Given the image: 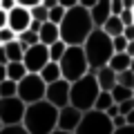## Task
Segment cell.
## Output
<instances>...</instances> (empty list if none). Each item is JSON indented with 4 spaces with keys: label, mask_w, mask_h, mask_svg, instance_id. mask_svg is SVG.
<instances>
[{
    "label": "cell",
    "mask_w": 134,
    "mask_h": 134,
    "mask_svg": "<svg viewBox=\"0 0 134 134\" xmlns=\"http://www.w3.org/2000/svg\"><path fill=\"white\" fill-rule=\"evenodd\" d=\"M5 96H16V81H0V98H5Z\"/></svg>",
    "instance_id": "484cf974"
},
{
    "label": "cell",
    "mask_w": 134,
    "mask_h": 134,
    "mask_svg": "<svg viewBox=\"0 0 134 134\" xmlns=\"http://www.w3.org/2000/svg\"><path fill=\"white\" fill-rule=\"evenodd\" d=\"M132 11H134V7H132Z\"/></svg>",
    "instance_id": "db71d44e"
},
{
    "label": "cell",
    "mask_w": 134,
    "mask_h": 134,
    "mask_svg": "<svg viewBox=\"0 0 134 134\" xmlns=\"http://www.w3.org/2000/svg\"><path fill=\"white\" fill-rule=\"evenodd\" d=\"M123 27H125V25L121 23L119 16H107V20L103 23V27H100V29H103V31H105L107 36L112 38V36H119V34H123Z\"/></svg>",
    "instance_id": "ac0fdd59"
},
{
    "label": "cell",
    "mask_w": 134,
    "mask_h": 134,
    "mask_svg": "<svg viewBox=\"0 0 134 134\" xmlns=\"http://www.w3.org/2000/svg\"><path fill=\"white\" fill-rule=\"evenodd\" d=\"M29 16H31V20H38V23H45L47 20V9H45L43 5H36L29 9Z\"/></svg>",
    "instance_id": "83f0119b"
},
{
    "label": "cell",
    "mask_w": 134,
    "mask_h": 134,
    "mask_svg": "<svg viewBox=\"0 0 134 134\" xmlns=\"http://www.w3.org/2000/svg\"><path fill=\"white\" fill-rule=\"evenodd\" d=\"M81 114H83V112L76 110L74 105H69V103H67V105H63V107H58L56 130H63V132H72V134H74L78 121H81Z\"/></svg>",
    "instance_id": "8fae6325"
},
{
    "label": "cell",
    "mask_w": 134,
    "mask_h": 134,
    "mask_svg": "<svg viewBox=\"0 0 134 134\" xmlns=\"http://www.w3.org/2000/svg\"><path fill=\"white\" fill-rule=\"evenodd\" d=\"M56 116H58V107H54L49 100L40 98L36 103L25 105V114L20 123L25 125L29 134H49L56 130Z\"/></svg>",
    "instance_id": "7a4b0ae2"
},
{
    "label": "cell",
    "mask_w": 134,
    "mask_h": 134,
    "mask_svg": "<svg viewBox=\"0 0 134 134\" xmlns=\"http://www.w3.org/2000/svg\"><path fill=\"white\" fill-rule=\"evenodd\" d=\"M123 36H125V40H134V23L123 27Z\"/></svg>",
    "instance_id": "d590c367"
},
{
    "label": "cell",
    "mask_w": 134,
    "mask_h": 134,
    "mask_svg": "<svg viewBox=\"0 0 134 134\" xmlns=\"http://www.w3.org/2000/svg\"><path fill=\"white\" fill-rule=\"evenodd\" d=\"M11 7H16V0H0V9L9 11Z\"/></svg>",
    "instance_id": "74e56055"
},
{
    "label": "cell",
    "mask_w": 134,
    "mask_h": 134,
    "mask_svg": "<svg viewBox=\"0 0 134 134\" xmlns=\"http://www.w3.org/2000/svg\"><path fill=\"white\" fill-rule=\"evenodd\" d=\"M58 67H60V76L69 83L90 72V65H87L85 52H83L81 45H67L60 60H58Z\"/></svg>",
    "instance_id": "5b68a950"
},
{
    "label": "cell",
    "mask_w": 134,
    "mask_h": 134,
    "mask_svg": "<svg viewBox=\"0 0 134 134\" xmlns=\"http://www.w3.org/2000/svg\"><path fill=\"white\" fill-rule=\"evenodd\" d=\"M116 83L134 90V72L130 69V67H127V69H123V72H116Z\"/></svg>",
    "instance_id": "d4e9b609"
},
{
    "label": "cell",
    "mask_w": 134,
    "mask_h": 134,
    "mask_svg": "<svg viewBox=\"0 0 134 134\" xmlns=\"http://www.w3.org/2000/svg\"><path fill=\"white\" fill-rule=\"evenodd\" d=\"M96 0H78V5H83V7H87V9H90L92 5H94Z\"/></svg>",
    "instance_id": "f6af8a7d"
},
{
    "label": "cell",
    "mask_w": 134,
    "mask_h": 134,
    "mask_svg": "<svg viewBox=\"0 0 134 134\" xmlns=\"http://www.w3.org/2000/svg\"><path fill=\"white\" fill-rule=\"evenodd\" d=\"M116 105H119V114H123V116L134 107L132 105V98H125V100H121V103H116Z\"/></svg>",
    "instance_id": "d6a6232c"
},
{
    "label": "cell",
    "mask_w": 134,
    "mask_h": 134,
    "mask_svg": "<svg viewBox=\"0 0 134 134\" xmlns=\"http://www.w3.org/2000/svg\"><path fill=\"white\" fill-rule=\"evenodd\" d=\"M107 67L112 72H123V69L130 67V56L125 52H114L110 56V60H107Z\"/></svg>",
    "instance_id": "e0dca14e"
},
{
    "label": "cell",
    "mask_w": 134,
    "mask_h": 134,
    "mask_svg": "<svg viewBox=\"0 0 134 134\" xmlns=\"http://www.w3.org/2000/svg\"><path fill=\"white\" fill-rule=\"evenodd\" d=\"M23 114H25V103L18 96H5V98H0V123L2 125L20 123Z\"/></svg>",
    "instance_id": "ba28073f"
},
{
    "label": "cell",
    "mask_w": 134,
    "mask_h": 134,
    "mask_svg": "<svg viewBox=\"0 0 134 134\" xmlns=\"http://www.w3.org/2000/svg\"><path fill=\"white\" fill-rule=\"evenodd\" d=\"M65 47H67V45L63 43L60 38H58V40H54L52 45H47V52H49V60L58 63V60H60V56H63V52H65Z\"/></svg>",
    "instance_id": "cb8c5ba5"
},
{
    "label": "cell",
    "mask_w": 134,
    "mask_h": 134,
    "mask_svg": "<svg viewBox=\"0 0 134 134\" xmlns=\"http://www.w3.org/2000/svg\"><path fill=\"white\" fill-rule=\"evenodd\" d=\"M92 29H94V25H92L87 7L74 5L65 9V16L58 23V36L65 45H83V40L87 38Z\"/></svg>",
    "instance_id": "6da1fadb"
},
{
    "label": "cell",
    "mask_w": 134,
    "mask_h": 134,
    "mask_svg": "<svg viewBox=\"0 0 134 134\" xmlns=\"http://www.w3.org/2000/svg\"><path fill=\"white\" fill-rule=\"evenodd\" d=\"M63 16H65V7L63 5H54L52 9H47V20H52V23H60Z\"/></svg>",
    "instance_id": "4316f807"
},
{
    "label": "cell",
    "mask_w": 134,
    "mask_h": 134,
    "mask_svg": "<svg viewBox=\"0 0 134 134\" xmlns=\"http://www.w3.org/2000/svg\"><path fill=\"white\" fill-rule=\"evenodd\" d=\"M45 100H49L54 107H63L69 103V81L58 78V81L47 83L45 87Z\"/></svg>",
    "instance_id": "30bf717a"
},
{
    "label": "cell",
    "mask_w": 134,
    "mask_h": 134,
    "mask_svg": "<svg viewBox=\"0 0 134 134\" xmlns=\"http://www.w3.org/2000/svg\"><path fill=\"white\" fill-rule=\"evenodd\" d=\"M119 18H121V23H123V25H132L134 23V11L132 9H123L119 14Z\"/></svg>",
    "instance_id": "1f68e13d"
},
{
    "label": "cell",
    "mask_w": 134,
    "mask_h": 134,
    "mask_svg": "<svg viewBox=\"0 0 134 134\" xmlns=\"http://www.w3.org/2000/svg\"><path fill=\"white\" fill-rule=\"evenodd\" d=\"M112 134H134V125L123 123L121 127H114V130H112Z\"/></svg>",
    "instance_id": "836d02e7"
},
{
    "label": "cell",
    "mask_w": 134,
    "mask_h": 134,
    "mask_svg": "<svg viewBox=\"0 0 134 134\" xmlns=\"http://www.w3.org/2000/svg\"><path fill=\"white\" fill-rule=\"evenodd\" d=\"M45 87H47V83H45L38 74L27 72L18 83H16V96L23 100L25 105H29V103H36V100L45 98Z\"/></svg>",
    "instance_id": "52a82bcc"
},
{
    "label": "cell",
    "mask_w": 134,
    "mask_h": 134,
    "mask_svg": "<svg viewBox=\"0 0 134 134\" xmlns=\"http://www.w3.org/2000/svg\"><path fill=\"white\" fill-rule=\"evenodd\" d=\"M0 134H29L25 130L23 123H14V125H2L0 127Z\"/></svg>",
    "instance_id": "f1b7e54d"
},
{
    "label": "cell",
    "mask_w": 134,
    "mask_h": 134,
    "mask_svg": "<svg viewBox=\"0 0 134 134\" xmlns=\"http://www.w3.org/2000/svg\"><path fill=\"white\" fill-rule=\"evenodd\" d=\"M49 134H72V132H63V130H54V132H49Z\"/></svg>",
    "instance_id": "681fc988"
},
{
    "label": "cell",
    "mask_w": 134,
    "mask_h": 134,
    "mask_svg": "<svg viewBox=\"0 0 134 134\" xmlns=\"http://www.w3.org/2000/svg\"><path fill=\"white\" fill-rule=\"evenodd\" d=\"M7 27V11L5 9H0V29Z\"/></svg>",
    "instance_id": "7bdbcfd3"
},
{
    "label": "cell",
    "mask_w": 134,
    "mask_h": 134,
    "mask_svg": "<svg viewBox=\"0 0 134 134\" xmlns=\"http://www.w3.org/2000/svg\"><path fill=\"white\" fill-rule=\"evenodd\" d=\"M123 2V9H132L134 7V0H121Z\"/></svg>",
    "instance_id": "7dc6e473"
},
{
    "label": "cell",
    "mask_w": 134,
    "mask_h": 134,
    "mask_svg": "<svg viewBox=\"0 0 134 134\" xmlns=\"http://www.w3.org/2000/svg\"><path fill=\"white\" fill-rule=\"evenodd\" d=\"M112 121L105 112L100 110H85L81 114V121H78L74 134H112Z\"/></svg>",
    "instance_id": "8992f818"
},
{
    "label": "cell",
    "mask_w": 134,
    "mask_h": 134,
    "mask_svg": "<svg viewBox=\"0 0 134 134\" xmlns=\"http://www.w3.org/2000/svg\"><path fill=\"white\" fill-rule=\"evenodd\" d=\"M11 40H16V31H11L9 27H2L0 29V45L11 43Z\"/></svg>",
    "instance_id": "4dcf8cb0"
},
{
    "label": "cell",
    "mask_w": 134,
    "mask_h": 134,
    "mask_svg": "<svg viewBox=\"0 0 134 134\" xmlns=\"http://www.w3.org/2000/svg\"><path fill=\"white\" fill-rule=\"evenodd\" d=\"M114 100H112V94L107 90H100L98 94H96V98H94V110H100V112H105L107 107L112 105Z\"/></svg>",
    "instance_id": "603a6c76"
},
{
    "label": "cell",
    "mask_w": 134,
    "mask_h": 134,
    "mask_svg": "<svg viewBox=\"0 0 134 134\" xmlns=\"http://www.w3.org/2000/svg\"><path fill=\"white\" fill-rule=\"evenodd\" d=\"M60 36H58V25L52 23V20H45V23H40L38 27V43L43 45H52L54 40H58Z\"/></svg>",
    "instance_id": "9a60e30c"
},
{
    "label": "cell",
    "mask_w": 134,
    "mask_h": 134,
    "mask_svg": "<svg viewBox=\"0 0 134 134\" xmlns=\"http://www.w3.org/2000/svg\"><path fill=\"white\" fill-rule=\"evenodd\" d=\"M98 83H96L94 74L87 72L83 74L81 78L69 83V105H74L76 110L85 112V110H92L94 107V98L98 94Z\"/></svg>",
    "instance_id": "277c9868"
},
{
    "label": "cell",
    "mask_w": 134,
    "mask_h": 134,
    "mask_svg": "<svg viewBox=\"0 0 134 134\" xmlns=\"http://www.w3.org/2000/svg\"><path fill=\"white\" fill-rule=\"evenodd\" d=\"M81 47H83V52H85L90 72H94V69H98V67H103V65H107L110 56L114 54V49H112V38L100 27H94L90 34H87V38L83 40Z\"/></svg>",
    "instance_id": "3957f363"
},
{
    "label": "cell",
    "mask_w": 134,
    "mask_h": 134,
    "mask_svg": "<svg viewBox=\"0 0 134 134\" xmlns=\"http://www.w3.org/2000/svg\"><path fill=\"white\" fill-rule=\"evenodd\" d=\"M0 63H2V65L7 63V54H5V47H2V45H0Z\"/></svg>",
    "instance_id": "bcb514c9"
},
{
    "label": "cell",
    "mask_w": 134,
    "mask_h": 134,
    "mask_svg": "<svg viewBox=\"0 0 134 134\" xmlns=\"http://www.w3.org/2000/svg\"><path fill=\"white\" fill-rule=\"evenodd\" d=\"M125 123H130V125H134V107H132V110L127 112V114H125Z\"/></svg>",
    "instance_id": "ee69618b"
},
{
    "label": "cell",
    "mask_w": 134,
    "mask_h": 134,
    "mask_svg": "<svg viewBox=\"0 0 134 134\" xmlns=\"http://www.w3.org/2000/svg\"><path fill=\"white\" fill-rule=\"evenodd\" d=\"M92 74H94L96 83H98V90H107V92H110L112 87L116 85V72H112L107 65L98 67V69H94Z\"/></svg>",
    "instance_id": "5bb4252c"
},
{
    "label": "cell",
    "mask_w": 134,
    "mask_h": 134,
    "mask_svg": "<svg viewBox=\"0 0 134 134\" xmlns=\"http://www.w3.org/2000/svg\"><path fill=\"white\" fill-rule=\"evenodd\" d=\"M58 5H63V7H65V9H69V7L78 5V0H58Z\"/></svg>",
    "instance_id": "ab89813d"
},
{
    "label": "cell",
    "mask_w": 134,
    "mask_h": 134,
    "mask_svg": "<svg viewBox=\"0 0 134 134\" xmlns=\"http://www.w3.org/2000/svg\"><path fill=\"white\" fill-rule=\"evenodd\" d=\"M130 69H132V72H134V56L130 58Z\"/></svg>",
    "instance_id": "f907efd6"
},
{
    "label": "cell",
    "mask_w": 134,
    "mask_h": 134,
    "mask_svg": "<svg viewBox=\"0 0 134 134\" xmlns=\"http://www.w3.org/2000/svg\"><path fill=\"white\" fill-rule=\"evenodd\" d=\"M38 76L43 78L45 83H52V81H58V78H63V76H60V67H58V63H54V60H47L43 67H40Z\"/></svg>",
    "instance_id": "2e32d148"
},
{
    "label": "cell",
    "mask_w": 134,
    "mask_h": 134,
    "mask_svg": "<svg viewBox=\"0 0 134 134\" xmlns=\"http://www.w3.org/2000/svg\"><path fill=\"white\" fill-rule=\"evenodd\" d=\"M121 11H123V2H121V0H110V14L119 16Z\"/></svg>",
    "instance_id": "e575fe53"
},
{
    "label": "cell",
    "mask_w": 134,
    "mask_h": 134,
    "mask_svg": "<svg viewBox=\"0 0 134 134\" xmlns=\"http://www.w3.org/2000/svg\"><path fill=\"white\" fill-rule=\"evenodd\" d=\"M105 114H107V116H116V114H119V105H116V103H112V105L105 110Z\"/></svg>",
    "instance_id": "f35d334b"
},
{
    "label": "cell",
    "mask_w": 134,
    "mask_h": 134,
    "mask_svg": "<svg viewBox=\"0 0 134 134\" xmlns=\"http://www.w3.org/2000/svg\"><path fill=\"white\" fill-rule=\"evenodd\" d=\"M125 45H127V40H125L123 34L112 36V49H114V52H125Z\"/></svg>",
    "instance_id": "f546056e"
},
{
    "label": "cell",
    "mask_w": 134,
    "mask_h": 134,
    "mask_svg": "<svg viewBox=\"0 0 134 134\" xmlns=\"http://www.w3.org/2000/svg\"><path fill=\"white\" fill-rule=\"evenodd\" d=\"M110 94H112V100H114V103H121V100H125V98H132V96H134V90L116 83V85L110 90Z\"/></svg>",
    "instance_id": "7402d4cb"
},
{
    "label": "cell",
    "mask_w": 134,
    "mask_h": 134,
    "mask_svg": "<svg viewBox=\"0 0 134 134\" xmlns=\"http://www.w3.org/2000/svg\"><path fill=\"white\" fill-rule=\"evenodd\" d=\"M49 60V52H47V45L43 43H36V45H29L27 49L23 52V65L27 72L38 74L40 67Z\"/></svg>",
    "instance_id": "9c48e42d"
},
{
    "label": "cell",
    "mask_w": 134,
    "mask_h": 134,
    "mask_svg": "<svg viewBox=\"0 0 134 134\" xmlns=\"http://www.w3.org/2000/svg\"><path fill=\"white\" fill-rule=\"evenodd\" d=\"M29 23H31V16H29L27 7L16 5V7H11V9L7 11V27H9L11 31H16V34L25 31V29L29 27Z\"/></svg>",
    "instance_id": "7c38bea8"
},
{
    "label": "cell",
    "mask_w": 134,
    "mask_h": 134,
    "mask_svg": "<svg viewBox=\"0 0 134 134\" xmlns=\"http://www.w3.org/2000/svg\"><path fill=\"white\" fill-rule=\"evenodd\" d=\"M87 11H90L92 25H94V27H103V23L107 20V16H112L110 14V0H96Z\"/></svg>",
    "instance_id": "4fadbf2b"
},
{
    "label": "cell",
    "mask_w": 134,
    "mask_h": 134,
    "mask_svg": "<svg viewBox=\"0 0 134 134\" xmlns=\"http://www.w3.org/2000/svg\"><path fill=\"white\" fill-rule=\"evenodd\" d=\"M0 127H2V123H0Z\"/></svg>",
    "instance_id": "f5cc1de1"
},
{
    "label": "cell",
    "mask_w": 134,
    "mask_h": 134,
    "mask_svg": "<svg viewBox=\"0 0 134 134\" xmlns=\"http://www.w3.org/2000/svg\"><path fill=\"white\" fill-rule=\"evenodd\" d=\"M125 54H127L130 58L134 56V40H127V45H125Z\"/></svg>",
    "instance_id": "60d3db41"
},
{
    "label": "cell",
    "mask_w": 134,
    "mask_h": 134,
    "mask_svg": "<svg viewBox=\"0 0 134 134\" xmlns=\"http://www.w3.org/2000/svg\"><path fill=\"white\" fill-rule=\"evenodd\" d=\"M5 72H7V78H9V81L18 83L20 78L27 74V69H25L23 60H16V63H5Z\"/></svg>",
    "instance_id": "d6986e66"
},
{
    "label": "cell",
    "mask_w": 134,
    "mask_h": 134,
    "mask_svg": "<svg viewBox=\"0 0 134 134\" xmlns=\"http://www.w3.org/2000/svg\"><path fill=\"white\" fill-rule=\"evenodd\" d=\"M5 54H7V63H16L23 60V47L18 45V40H11V43H5Z\"/></svg>",
    "instance_id": "44dd1931"
},
{
    "label": "cell",
    "mask_w": 134,
    "mask_h": 134,
    "mask_svg": "<svg viewBox=\"0 0 134 134\" xmlns=\"http://www.w3.org/2000/svg\"><path fill=\"white\" fill-rule=\"evenodd\" d=\"M5 78H7V72H5V65L0 63V81H5Z\"/></svg>",
    "instance_id": "c3c4849f"
},
{
    "label": "cell",
    "mask_w": 134,
    "mask_h": 134,
    "mask_svg": "<svg viewBox=\"0 0 134 134\" xmlns=\"http://www.w3.org/2000/svg\"><path fill=\"white\" fill-rule=\"evenodd\" d=\"M40 5H43L45 9H52L54 5H58V0H40Z\"/></svg>",
    "instance_id": "b9f144b4"
},
{
    "label": "cell",
    "mask_w": 134,
    "mask_h": 134,
    "mask_svg": "<svg viewBox=\"0 0 134 134\" xmlns=\"http://www.w3.org/2000/svg\"><path fill=\"white\" fill-rule=\"evenodd\" d=\"M16 40H18V45L23 47V52L29 47V45H36L38 43V31H34V29H25V31H20V34H16Z\"/></svg>",
    "instance_id": "ffe728a7"
},
{
    "label": "cell",
    "mask_w": 134,
    "mask_h": 134,
    "mask_svg": "<svg viewBox=\"0 0 134 134\" xmlns=\"http://www.w3.org/2000/svg\"><path fill=\"white\" fill-rule=\"evenodd\" d=\"M132 105H134V96H132Z\"/></svg>",
    "instance_id": "816d5d0a"
},
{
    "label": "cell",
    "mask_w": 134,
    "mask_h": 134,
    "mask_svg": "<svg viewBox=\"0 0 134 134\" xmlns=\"http://www.w3.org/2000/svg\"><path fill=\"white\" fill-rule=\"evenodd\" d=\"M16 5H20V7H27V9H31V7L40 5V0H16Z\"/></svg>",
    "instance_id": "8d00e7d4"
}]
</instances>
